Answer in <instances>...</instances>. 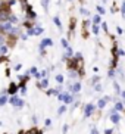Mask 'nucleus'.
Instances as JSON below:
<instances>
[]
</instances>
